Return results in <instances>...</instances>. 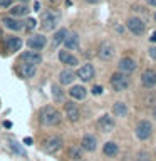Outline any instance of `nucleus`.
<instances>
[{
	"instance_id": "f257e3e1",
	"label": "nucleus",
	"mask_w": 156,
	"mask_h": 161,
	"mask_svg": "<svg viewBox=\"0 0 156 161\" xmlns=\"http://www.w3.org/2000/svg\"><path fill=\"white\" fill-rule=\"evenodd\" d=\"M39 121L42 126H47V128H52V126H59L60 121H62V116H60L59 109H55L54 106H44L39 113Z\"/></svg>"
},
{
	"instance_id": "f03ea898",
	"label": "nucleus",
	"mask_w": 156,
	"mask_h": 161,
	"mask_svg": "<svg viewBox=\"0 0 156 161\" xmlns=\"http://www.w3.org/2000/svg\"><path fill=\"white\" fill-rule=\"evenodd\" d=\"M109 84H111V87H113L114 92H124V91L129 87V75L118 70V72H114L111 75Z\"/></svg>"
},
{
	"instance_id": "7ed1b4c3",
	"label": "nucleus",
	"mask_w": 156,
	"mask_h": 161,
	"mask_svg": "<svg viewBox=\"0 0 156 161\" xmlns=\"http://www.w3.org/2000/svg\"><path fill=\"white\" fill-rule=\"evenodd\" d=\"M59 24V14L57 12H52V10H45L40 17V27H42L45 32H50L57 27Z\"/></svg>"
},
{
	"instance_id": "20e7f679",
	"label": "nucleus",
	"mask_w": 156,
	"mask_h": 161,
	"mask_svg": "<svg viewBox=\"0 0 156 161\" xmlns=\"http://www.w3.org/2000/svg\"><path fill=\"white\" fill-rule=\"evenodd\" d=\"M126 27L133 35H143L146 32V24L139 17H129L128 22H126Z\"/></svg>"
},
{
	"instance_id": "39448f33",
	"label": "nucleus",
	"mask_w": 156,
	"mask_h": 161,
	"mask_svg": "<svg viewBox=\"0 0 156 161\" xmlns=\"http://www.w3.org/2000/svg\"><path fill=\"white\" fill-rule=\"evenodd\" d=\"M60 148H62V138H60V136H49V138L44 141V144H42V149L47 154L57 153Z\"/></svg>"
},
{
	"instance_id": "423d86ee",
	"label": "nucleus",
	"mask_w": 156,
	"mask_h": 161,
	"mask_svg": "<svg viewBox=\"0 0 156 161\" xmlns=\"http://www.w3.org/2000/svg\"><path fill=\"white\" fill-rule=\"evenodd\" d=\"M151 134H153V126L149 121H139L136 126V138L139 141H146L151 138Z\"/></svg>"
},
{
	"instance_id": "0eeeda50",
	"label": "nucleus",
	"mask_w": 156,
	"mask_h": 161,
	"mask_svg": "<svg viewBox=\"0 0 156 161\" xmlns=\"http://www.w3.org/2000/svg\"><path fill=\"white\" fill-rule=\"evenodd\" d=\"M64 113H65V116H67V119L70 121V123H77V121L81 119V109L74 101L64 103Z\"/></svg>"
},
{
	"instance_id": "6e6552de",
	"label": "nucleus",
	"mask_w": 156,
	"mask_h": 161,
	"mask_svg": "<svg viewBox=\"0 0 156 161\" xmlns=\"http://www.w3.org/2000/svg\"><path fill=\"white\" fill-rule=\"evenodd\" d=\"M114 52H116L114 45L108 42V40H104V42H101L99 49H98V57L101 60H111L114 57Z\"/></svg>"
},
{
	"instance_id": "1a4fd4ad",
	"label": "nucleus",
	"mask_w": 156,
	"mask_h": 161,
	"mask_svg": "<svg viewBox=\"0 0 156 161\" xmlns=\"http://www.w3.org/2000/svg\"><path fill=\"white\" fill-rule=\"evenodd\" d=\"M75 74H77V77L82 80V82H91V80L94 79V75H96V70H94L92 64H84L77 69Z\"/></svg>"
},
{
	"instance_id": "9d476101",
	"label": "nucleus",
	"mask_w": 156,
	"mask_h": 161,
	"mask_svg": "<svg viewBox=\"0 0 156 161\" xmlns=\"http://www.w3.org/2000/svg\"><path fill=\"white\" fill-rule=\"evenodd\" d=\"M47 45V37L42 34H34L27 39V47H30L32 50H40Z\"/></svg>"
},
{
	"instance_id": "9b49d317",
	"label": "nucleus",
	"mask_w": 156,
	"mask_h": 161,
	"mask_svg": "<svg viewBox=\"0 0 156 161\" xmlns=\"http://www.w3.org/2000/svg\"><path fill=\"white\" fill-rule=\"evenodd\" d=\"M20 62L24 64H32V65H37L42 62V55H40L37 50H27V52H22L19 57Z\"/></svg>"
},
{
	"instance_id": "f8f14e48",
	"label": "nucleus",
	"mask_w": 156,
	"mask_h": 161,
	"mask_svg": "<svg viewBox=\"0 0 156 161\" xmlns=\"http://www.w3.org/2000/svg\"><path fill=\"white\" fill-rule=\"evenodd\" d=\"M114 126H116V121H114V118H111L109 114H104L98 119V129L101 133H111V131L114 129Z\"/></svg>"
},
{
	"instance_id": "ddd939ff",
	"label": "nucleus",
	"mask_w": 156,
	"mask_h": 161,
	"mask_svg": "<svg viewBox=\"0 0 156 161\" xmlns=\"http://www.w3.org/2000/svg\"><path fill=\"white\" fill-rule=\"evenodd\" d=\"M3 45L5 49L8 50V52H19L20 49H22V39L20 37H15V35H7V37L3 39Z\"/></svg>"
},
{
	"instance_id": "4468645a",
	"label": "nucleus",
	"mask_w": 156,
	"mask_h": 161,
	"mask_svg": "<svg viewBox=\"0 0 156 161\" xmlns=\"http://www.w3.org/2000/svg\"><path fill=\"white\" fill-rule=\"evenodd\" d=\"M2 24H3V27H7L8 30H14V32H19V30H22V29L25 27V22H22V20L12 17V15L3 17V19H2Z\"/></svg>"
},
{
	"instance_id": "2eb2a0df",
	"label": "nucleus",
	"mask_w": 156,
	"mask_h": 161,
	"mask_svg": "<svg viewBox=\"0 0 156 161\" xmlns=\"http://www.w3.org/2000/svg\"><path fill=\"white\" fill-rule=\"evenodd\" d=\"M136 62H134V59H131V57H123L119 60V64H118V69H119V72H123V74H133L134 70H136Z\"/></svg>"
},
{
	"instance_id": "dca6fc26",
	"label": "nucleus",
	"mask_w": 156,
	"mask_h": 161,
	"mask_svg": "<svg viewBox=\"0 0 156 161\" xmlns=\"http://www.w3.org/2000/svg\"><path fill=\"white\" fill-rule=\"evenodd\" d=\"M141 84L144 86V87H154L156 86V70L154 69H146L143 74H141Z\"/></svg>"
},
{
	"instance_id": "f3484780",
	"label": "nucleus",
	"mask_w": 156,
	"mask_h": 161,
	"mask_svg": "<svg viewBox=\"0 0 156 161\" xmlns=\"http://www.w3.org/2000/svg\"><path fill=\"white\" fill-rule=\"evenodd\" d=\"M17 72L22 79H32L35 75V65L32 64H24V62H19L17 65Z\"/></svg>"
},
{
	"instance_id": "a211bd4d",
	"label": "nucleus",
	"mask_w": 156,
	"mask_h": 161,
	"mask_svg": "<svg viewBox=\"0 0 156 161\" xmlns=\"http://www.w3.org/2000/svg\"><path fill=\"white\" fill-rule=\"evenodd\" d=\"M81 148L84 151H87V153H92V151H96V148H98V139H96L92 134H86L84 138L81 139Z\"/></svg>"
},
{
	"instance_id": "6ab92c4d",
	"label": "nucleus",
	"mask_w": 156,
	"mask_h": 161,
	"mask_svg": "<svg viewBox=\"0 0 156 161\" xmlns=\"http://www.w3.org/2000/svg\"><path fill=\"white\" fill-rule=\"evenodd\" d=\"M59 60L65 65H70V67H75L79 64V60L75 55H72L69 50H59Z\"/></svg>"
},
{
	"instance_id": "aec40b11",
	"label": "nucleus",
	"mask_w": 156,
	"mask_h": 161,
	"mask_svg": "<svg viewBox=\"0 0 156 161\" xmlns=\"http://www.w3.org/2000/svg\"><path fill=\"white\" fill-rule=\"evenodd\" d=\"M69 96L74 101H82V99H86V96H87V89H86L84 86H72V87L69 89Z\"/></svg>"
},
{
	"instance_id": "412c9836",
	"label": "nucleus",
	"mask_w": 156,
	"mask_h": 161,
	"mask_svg": "<svg viewBox=\"0 0 156 161\" xmlns=\"http://www.w3.org/2000/svg\"><path fill=\"white\" fill-rule=\"evenodd\" d=\"M75 77H77V74H74L72 70H69V69H64V70H60V74H59V82H60V86H69V84L74 82Z\"/></svg>"
},
{
	"instance_id": "4be33fe9",
	"label": "nucleus",
	"mask_w": 156,
	"mask_h": 161,
	"mask_svg": "<svg viewBox=\"0 0 156 161\" xmlns=\"http://www.w3.org/2000/svg\"><path fill=\"white\" fill-rule=\"evenodd\" d=\"M79 34H75V32H72V34H69L67 37H65V40H64V45H65V49L67 50H77L79 49Z\"/></svg>"
},
{
	"instance_id": "5701e85b",
	"label": "nucleus",
	"mask_w": 156,
	"mask_h": 161,
	"mask_svg": "<svg viewBox=\"0 0 156 161\" xmlns=\"http://www.w3.org/2000/svg\"><path fill=\"white\" fill-rule=\"evenodd\" d=\"M103 153L108 156V158H114V156H118L119 153V146L114 143V141H108L104 146H103Z\"/></svg>"
},
{
	"instance_id": "b1692460",
	"label": "nucleus",
	"mask_w": 156,
	"mask_h": 161,
	"mask_svg": "<svg viewBox=\"0 0 156 161\" xmlns=\"http://www.w3.org/2000/svg\"><path fill=\"white\" fill-rule=\"evenodd\" d=\"M27 14H29V7H27V5H24V3L10 7V15H12V17H15V19H19V17H27Z\"/></svg>"
},
{
	"instance_id": "393cba45",
	"label": "nucleus",
	"mask_w": 156,
	"mask_h": 161,
	"mask_svg": "<svg viewBox=\"0 0 156 161\" xmlns=\"http://www.w3.org/2000/svg\"><path fill=\"white\" fill-rule=\"evenodd\" d=\"M67 35H69L67 29H59L57 32L54 34V37H52V47H59L60 44H64V40H65Z\"/></svg>"
},
{
	"instance_id": "a878e982",
	"label": "nucleus",
	"mask_w": 156,
	"mask_h": 161,
	"mask_svg": "<svg viewBox=\"0 0 156 161\" xmlns=\"http://www.w3.org/2000/svg\"><path fill=\"white\" fill-rule=\"evenodd\" d=\"M113 114L118 116V118H123V116L128 114V106H126L124 103H121V101L114 103V106H113Z\"/></svg>"
},
{
	"instance_id": "bb28decb",
	"label": "nucleus",
	"mask_w": 156,
	"mask_h": 161,
	"mask_svg": "<svg viewBox=\"0 0 156 161\" xmlns=\"http://www.w3.org/2000/svg\"><path fill=\"white\" fill-rule=\"evenodd\" d=\"M8 146H10V149H12L15 154H19V156H27V153H25V149H24L22 146H20V144H19L15 139H10V141H8Z\"/></svg>"
},
{
	"instance_id": "cd10ccee",
	"label": "nucleus",
	"mask_w": 156,
	"mask_h": 161,
	"mask_svg": "<svg viewBox=\"0 0 156 161\" xmlns=\"http://www.w3.org/2000/svg\"><path fill=\"white\" fill-rule=\"evenodd\" d=\"M50 91H52V97H54V101H64L65 92L62 91V87H60V86L54 84L52 87H50Z\"/></svg>"
},
{
	"instance_id": "c85d7f7f",
	"label": "nucleus",
	"mask_w": 156,
	"mask_h": 161,
	"mask_svg": "<svg viewBox=\"0 0 156 161\" xmlns=\"http://www.w3.org/2000/svg\"><path fill=\"white\" fill-rule=\"evenodd\" d=\"M82 148H81V146H70L69 148V156L72 159H81L82 158Z\"/></svg>"
},
{
	"instance_id": "c756f323",
	"label": "nucleus",
	"mask_w": 156,
	"mask_h": 161,
	"mask_svg": "<svg viewBox=\"0 0 156 161\" xmlns=\"http://www.w3.org/2000/svg\"><path fill=\"white\" fill-rule=\"evenodd\" d=\"M134 161H153V159H151V154L148 151H138L134 156Z\"/></svg>"
},
{
	"instance_id": "7c9ffc66",
	"label": "nucleus",
	"mask_w": 156,
	"mask_h": 161,
	"mask_svg": "<svg viewBox=\"0 0 156 161\" xmlns=\"http://www.w3.org/2000/svg\"><path fill=\"white\" fill-rule=\"evenodd\" d=\"M35 27H37V20H35V19H32V17H29L27 20H25V30H29V32H30V30H34Z\"/></svg>"
},
{
	"instance_id": "2f4dec72",
	"label": "nucleus",
	"mask_w": 156,
	"mask_h": 161,
	"mask_svg": "<svg viewBox=\"0 0 156 161\" xmlns=\"http://www.w3.org/2000/svg\"><path fill=\"white\" fill-rule=\"evenodd\" d=\"M14 0H0V8H10Z\"/></svg>"
},
{
	"instance_id": "473e14b6",
	"label": "nucleus",
	"mask_w": 156,
	"mask_h": 161,
	"mask_svg": "<svg viewBox=\"0 0 156 161\" xmlns=\"http://www.w3.org/2000/svg\"><path fill=\"white\" fill-rule=\"evenodd\" d=\"M91 92H92L94 96H99V94H103V86H94V87L91 89Z\"/></svg>"
},
{
	"instance_id": "72a5a7b5",
	"label": "nucleus",
	"mask_w": 156,
	"mask_h": 161,
	"mask_svg": "<svg viewBox=\"0 0 156 161\" xmlns=\"http://www.w3.org/2000/svg\"><path fill=\"white\" fill-rule=\"evenodd\" d=\"M149 57L156 60V47H149Z\"/></svg>"
},
{
	"instance_id": "f704fd0d",
	"label": "nucleus",
	"mask_w": 156,
	"mask_h": 161,
	"mask_svg": "<svg viewBox=\"0 0 156 161\" xmlns=\"http://www.w3.org/2000/svg\"><path fill=\"white\" fill-rule=\"evenodd\" d=\"M34 141H32V138H24V144H27V146H30Z\"/></svg>"
},
{
	"instance_id": "c9c22d12",
	"label": "nucleus",
	"mask_w": 156,
	"mask_h": 161,
	"mask_svg": "<svg viewBox=\"0 0 156 161\" xmlns=\"http://www.w3.org/2000/svg\"><path fill=\"white\" fill-rule=\"evenodd\" d=\"M34 10H37V12L40 10V2H34Z\"/></svg>"
},
{
	"instance_id": "e433bc0d",
	"label": "nucleus",
	"mask_w": 156,
	"mask_h": 161,
	"mask_svg": "<svg viewBox=\"0 0 156 161\" xmlns=\"http://www.w3.org/2000/svg\"><path fill=\"white\" fill-rule=\"evenodd\" d=\"M3 126H5L7 129H10V128H12V123H10V121H5V123H3Z\"/></svg>"
},
{
	"instance_id": "4c0bfd02",
	"label": "nucleus",
	"mask_w": 156,
	"mask_h": 161,
	"mask_svg": "<svg viewBox=\"0 0 156 161\" xmlns=\"http://www.w3.org/2000/svg\"><path fill=\"white\" fill-rule=\"evenodd\" d=\"M148 2V5H151V7H156V0H146Z\"/></svg>"
},
{
	"instance_id": "58836bf2",
	"label": "nucleus",
	"mask_w": 156,
	"mask_h": 161,
	"mask_svg": "<svg viewBox=\"0 0 156 161\" xmlns=\"http://www.w3.org/2000/svg\"><path fill=\"white\" fill-rule=\"evenodd\" d=\"M149 40H151V42H156V32H153V34H151Z\"/></svg>"
},
{
	"instance_id": "ea45409f",
	"label": "nucleus",
	"mask_w": 156,
	"mask_h": 161,
	"mask_svg": "<svg viewBox=\"0 0 156 161\" xmlns=\"http://www.w3.org/2000/svg\"><path fill=\"white\" fill-rule=\"evenodd\" d=\"M86 2H87V3H99L101 0H86Z\"/></svg>"
},
{
	"instance_id": "a19ab883",
	"label": "nucleus",
	"mask_w": 156,
	"mask_h": 161,
	"mask_svg": "<svg viewBox=\"0 0 156 161\" xmlns=\"http://www.w3.org/2000/svg\"><path fill=\"white\" fill-rule=\"evenodd\" d=\"M153 116H154V119H156V106H154V109H153Z\"/></svg>"
},
{
	"instance_id": "79ce46f5",
	"label": "nucleus",
	"mask_w": 156,
	"mask_h": 161,
	"mask_svg": "<svg viewBox=\"0 0 156 161\" xmlns=\"http://www.w3.org/2000/svg\"><path fill=\"white\" fill-rule=\"evenodd\" d=\"M153 19H154V22H156V12L153 14Z\"/></svg>"
},
{
	"instance_id": "37998d69",
	"label": "nucleus",
	"mask_w": 156,
	"mask_h": 161,
	"mask_svg": "<svg viewBox=\"0 0 156 161\" xmlns=\"http://www.w3.org/2000/svg\"><path fill=\"white\" fill-rule=\"evenodd\" d=\"M0 37H2V27H0Z\"/></svg>"
},
{
	"instance_id": "c03bdc74",
	"label": "nucleus",
	"mask_w": 156,
	"mask_h": 161,
	"mask_svg": "<svg viewBox=\"0 0 156 161\" xmlns=\"http://www.w3.org/2000/svg\"><path fill=\"white\" fill-rule=\"evenodd\" d=\"M22 2H27V0H22Z\"/></svg>"
},
{
	"instance_id": "a18cd8bd",
	"label": "nucleus",
	"mask_w": 156,
	"mask_h": 161,
	"mask_svg": "<svg viewBox=\"0 0 156 161\" xmlns=\"http://www.w3.org/2000/svg\"><path fill=\"white\" fill-rule=\"evenodd\" d=\"M154 154H156V149H154Z\"/></svg>"
}]
</instances>
